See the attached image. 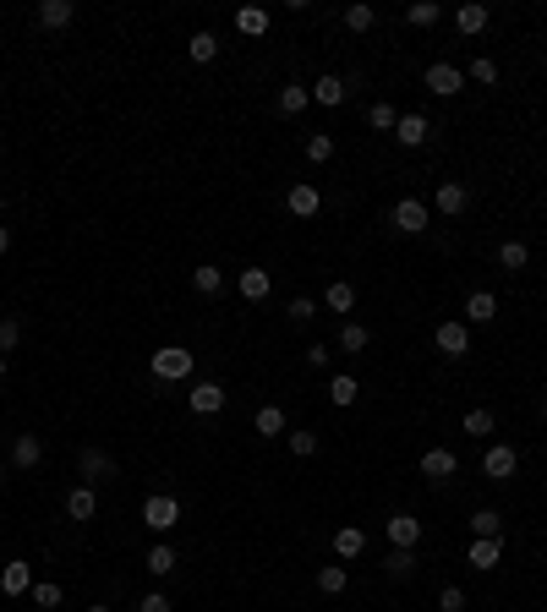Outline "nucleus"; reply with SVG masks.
I'll return each mask as SVG.
<instances>
[{
    "instance_id": "obj_1",
    "label": "nucleus",
    "mask_w": 547,
    "mask_h": 612,
    "mask_svg": "<svg viewBox=\"0 0 547 612\" xmlns=\"http://www.w3.org/2000/svg\"><path fill=\"white\" fill-rule=\"evenodd\" d=\"M148 372H153L159 383H186L191 372H198V356L181 350V345H159L153 356H148Z\"/></svg>"
},
{
    "instance_id": "obj_2",
    "label": "nucleus",
    "mask_w": 547,
    "mask_h": 612,
    "mask_svg": "<svg viewBox=\"0 0 547 612\" xmlns=\"http://www.w3.org/2000/svg\"><path fill=\"white\" fill-rule=\"evenodd\" d=\"M143 525H148V531H176V525H181V503H176L170 492L143 498Z\"/></svg>"
},
{
    "instance_id": "obj_3",
    "label": "nucleus",
    "mask_w": 547,
    "mask_h": 612,
    "mask_svg": "<svg viewBox=\"0 0 547 612\" xmlns=\"http://www.w3.org/2000/svg\"><path fill=\"white\" fill-rule=\"evenodd\" d=\"M433 345H438V356H449V361H460V356H471V329L460 323V317H449V323H438V334H433Z\"/></svg>"
},
{
    "instance_id": "obj_4",
    "label": "nucleus",
    "mask_w": 547,
    "mask_h": 612,
    "mask_svg": "<svg viewBox=\"0 0 547 612\" xmlns=\"http://www.w3.org/2000/svg\"><path fill=\"white\" fill-rule=\"evenodd\" d=\"M77 470H82L88 487H99V481H115V476H121V465L105 454V448H82V454H77Z\"/></svg>"
},
{
    "instance_id": "obj_5",
    "label": "nucleus",
    "mask_w": 547,
    "mask_h": 612,
    "mask_svg": "<svg viewBox=\"0 0 547 612\" xmlns=\"http://www.w3.org/2000/svg\"><path fill=\"white\" fill-rule=\"evenodd\" d=\"M422 82H427V93H438V99H455V93L465 88V72H460V66H449V60H433Z\"/></svg>"
},
{
    "instance_id": "obj_6",
    "label": "nucleus",
    "mask_w": 547,
    "mask_h": 612,
    "mask_svg": "<svg viewBox=\"0 0 547 612\" xmlns=\"http://www.w3.org/2000/svg\"><path fill=\"white\" fill-rule=\"evenodd\" d=\"M422 476L433 481V487H443V481H455V476H460V460H455V448H427V454H422Z\"/></svg>"
},
{
    "instance_id": "obj_7",
    "label": "nucleus",
    "mask_w": 547,
    "mask_h": 612,
    "mask_svg": "<svg viewBox=\"0 0 547 612\" xmlns=\"http://www.w3.org/2000/svg\"><path fill=\"white\" fill-rule=\"evenodd\" d=\"M514 470H520V454H514L509 443H493L488 454H481V476H488V481H509Z\"/></svg>"
},
{
    "instance_id": "obj_8",
    "label": "nucleus",
    "mask_w": 547,
    "mask_h": 612,
    "mask_svg": "<svg viewBox=\"0 0 547 612\" xmlns=\"http://www.w3.org/2000/svg\"><path fill=\"white\" fill-rule=\"evenodd\" d=\"M389 219H395V230H400V236H422L427 224H433V219H427V203H416V198L395 203V213H389Z\"/></svg>"
},
{
    "instance_id": "obj_9",
    "label": "nucleus",
    "mask_w": 547,
    "mask_h": 612,
    "mask_svg": "<svg viewBox=\"0 0 547 612\" xmlns=\"http://www.w3.org/2000/svg\"><path fill=\"white\" fill-rule=\"evenodd\" d=\"M224 399H231V394H224L219 383H208V377H203V383H191V389H186V405L198 410V415H219V410H224Z\"/></svg>"
},
{
    "instance_id": "obj_10",
    "label": "nucleus",
    "mask_w": 547,
    "mask_h": 612,
    "mask_svg": "<svg viewBox=\"0 0 547 612\" xmlns=\"http://www.w3.org/2000/svg\"><path fill=\"white\" fill-rule=\"evenodd\" d=\"M395 137H400V148H422V143L433 137V120L416 115V110H405V115L395 120Z\"/></svg>"
},
{
    "instance_id": "obj_11",
    "label": "nucleus",
    "mask_w": 547,
    "mask_h": 612,
    "mask_svg": "<svg viewBox=\"0 0 547 612\" xmlns=\"http://www.w3.org/2000/svg\"><path fill=\"white\" fill-rule=\"evenodd\" d=\"M383 536H389V546H410V553H416V541H422V520H416V514H389Z\"/></svg>"
},
{
    "instance_id": "obj_12",
    "label": "nucleus",
    "mask_w": 547,
    "mask_h": 612,
    "mask_svg": "<svg viewBox=\"0 0 547 612\" xmlns=\"http://www.w3.org/2000/svg\"><path fill=\"white\" fill-rule=\"evenodd\" d=\"M433 203H438V213H443V219H460V213L471 208V191H465L460 181H443V186H438V198H433Z\"/></svg>"
},
{
    "instance_id": "obj_13",
    "label": "nucleus",
    "mask_w": 547,
    "mask_h": 612,
    "mask_svg": "<svg viewBox=\"0 0 547 612\" xmlns=\"http://www.w3.org/2000/svg\"><path fill=\"white\" fill-rule=\"evenodd\" d=\"M362 553H367V531L362 525H340L334 531V558L350 563V558H362Z\"/></svg>"
},
{
    "instance_id": "obj_14",
    "label": "nucleus",
    "mask_w": 547,
    "mask_h": 612,
    "mask_svg": "<svg viewBox=\"0 0 547 612\" xmlns=\"http://www.w3.org/2000/svg\"><path fill=\"white\" fill-rule=\"evenodd\" d=\"M493 317H498V296H493V290H471L460 323H493Z\"/></svg>"
},
{
    "instance_id": "obj_15",
    "label": "nucleus",
    "mask_w": 547,
    "mask_h": 612,
    "mask_svg": "<svg viewBox=\"0 0 547 612\" xmlns=\"http://www.w3.org/2000/svg\"><path fill=\"white\" fill-rule=\"evenodd\" d=\"M66 514H72L77 525H88L93 514H99V487H88V481H82V487H72V498H66Z\"/></svg>"
},
{
    "instance_id": "obj_16",
    "label": "nucleus",
    "mask_w": 547,
    "mask_h": 612,
    "mask_svg": "<svg viewBox=\"0 0 547 612\" xmlns=\"http://www.w3.org/2000/svg\"><path fill=\"white\" fill-rule=\"evenodd\" d=\"M0 591H6V596H27V591H34V569H27L22 558H12L6 569H0Z\"/></svg>"
},
{
    "instance_id": "obj_17",
    "label": "nucleus",
    "mask_w": 547,
    "mask_h": 612,
    "mask_svg": "<svg viewBox=\"0 0 547 612\" xmlns=\"http://www.w3.org/2000/svg\"><path fill=\"white\" fill-rule=\"evenodd\" d=\"M471 569H481V574H493L498 563H504V536H493V541H471Z\"/></svg>"
},
{
    "instance_id": "obj_18",
    "label": "nucleus",
    "mask_w": 547,
    "mask_h": 612,
    "mask_svg": "<svg viewBox=\"0 0 547 612\" xmlns=\"http://www.w3.org/2000/svg\"><path fill=\"white\" fill-rule=\"evenodd\" d=\"M324 312H334V317H350V312H356V284L334 279V284L324 290Z\"/></svg>"
},
{
    "instance_id": "obj_19",
    "label": "nucleus",
    "mask_w": 547,
    "mask_h": 612,
    "mask_svg": "<svg viewBox=\"0 0 547 612\" xmlns=\"http://www.w3.org/2000/svg\"><path fill=\"white\" fill-rule=\"evenodd\" d=\"M72 17H77V6H72V0H39V22L50 27V34L72 27Z\"/></svg>"
},
{
    "instance_id": "obj_20",
    "label": "nucleus",
    "mask_w": 547,
    "mask_h": 612,
    "mask_svg": "<svg viewBox=\"0 0 547 612\" xmlns=\"http://www.w3.org/2000/svg\"><path fill=\"white\" fill-rule=\"evenodd\" d=\"M39 460H44V443H39L34 432H22V438H12V465H17V470H34Z\"/></svg>"
},
{
    "instance_id": "obj_21",
    "label": "nucleus",
    "mask_w": 547,
    "mask_h": 612,
    "mask_svg": "<svg viewBox=\"0 0 547 612\" xmlns=\"http://www.w3.org/2000/svg\"><path fill=\"white\" fill-rule=\"evenodd\" d=\"M236 290H241V301H263L269 290H274V279H269V268H241Z\"/></svg>"
},
{
    "instance_id": "obj_22",
    "label": "nucleus",
    "mask_w": 547,
    "mask_h": 612,
    "mask_svg": "<svg viewBox=\"0 0 547 612\" xmlns=\"http://www.w3.org/2000/svg\"><path fill=\"white\" fill-rule=\"evenodd\" d=\"M285 208H291L296 219H312L317 208H324V198H317V186H307V181H301V186H291V198H285Z\"/></svg>"
},
{
    "instance_id": "obj_23",
    "label": "nucleus",
    "mask_w": 547,
    "mask_h": 612,
    "mask_svg": "<svg viewBox=\"0 0 547 612\" xmlns=\"http://www.w3.org/2000/svg\"><path fill=\"white\" fill-rule=\"evenodd\" d=\"M345 93H350V82H345V77H317V82H312V99L324 105V110L345 105Z\"/></svg>"
},
{
    "instance_id": "obj_24",
    "label": "nucleus",
    "mask_w": 547,
    "mask_h": 612,
    "mask_svg": "<svg viewBox=\"0 0 547 612\" xmlns=\"http://www.w3.org/2000/svg\"><path fill=\"white\" fill-rule=\"evenodd\" d=\"M329 399H334L340 410H350V405L362 399V383L350 377V372H334V377H329Z\"/></svg>"
},
{
    "instance_id": "obj_25",
    "label": "nucleus",
    "mask_w": 547,
    "mask_h": 612,
    "mask_svg": "<svg viewBox=\"0 0 547 612\" xmlns=\"http://www.w3.org/2000/svg\"><path fill=\"white\" fill-rule=\"evenodd\" d=\"M307 105H312V88L307 82H285L279 88V115H301Z\"/></svg>"
},
{
    "instance_id": "obj_26",
    "label": "nucleus",
    "mask_w": 547,
    "mask_h": 612,
    "mask_svg": "<svg viewBox=\"0 0 547 612\" xmlns=\"http://www.w3.org/2000/svg\"><path fill=\"white\" fill-rule=\"evenodd\" d=\"M471 536H476V541L504 536V514H498V508H476V514H471Z\"/></svg>"
},
{
    "instance_id": "obj_27",
    "label": "nucleus",
    "mask_w": 547,
    "mask_h": 612,
    "mask_svg": "<svg viewBox=\"0 0 547 612\" xmlns=\"http://www.w3.org/2000/svg\"><path fill=\"white\" fill-rule=\"evenodd\" d=\"M191 290H198V296H219V290H224V268L198 263V268H191Z\"/></svg>"
},
{
    "instance_id": "obj_28",
    "label": "nucleus",
    "mask_w": 547,
    "mask_h": 612,
    "mask_svg": "<svg viewBox=\"0 0 547 612\" xmlns=\"http://www.w3.org/2000/svg\"><path fill=\"white\" fill-rule=\"evenodd\" d=\"M176 546H165V541H159V546H148V558H143V569L148 574H159V579H165V574H176Z\"/></svg>"
},
{
    "instance_id": "obj_29",
    "label": "nucleus",
    "mask_w": 547,
    "mask_h": 612,
    "mask_svg": "<svg viewBox=\"0 0 547 612\" xmlns=\"http://www.w3.org/2000/svg\"><path fill=\"white\" fill-rule=\"evenodd\" d=\"M383 574H389V579H416V553H410V546H395V553L383 558Z\"/></svg>"
},
{
    "instance_id": "obj_30",
    "label": "nucleus",
    "mask_w": 547,
    "mask_h": 612,
    "mask_svg": "<svg viewBox=\"0 0 547 612\" xmlns=\"http://www.w3.org/2000/svg\"><path fill=\"white\" fill-rule=\"evenodd\" d=\"M257 432H263V438H285V432H291V422H285V410L279 405H263V410H257V422H252Z\"/></svg>"
},
{
    "instance_id": "obj_31",
    "label": "nucleus",
    "mask_w": 547,
    "mask_h": 612,
    "mask_svg": "<svg viewBox=\"0 0 547 612\" xmlns=\"http://www.w3.org/2000/svg\"><path fill=\"white\" fill-rule=\"evenodd\" d=\"M488 17H493V12H488V6H476V0H471V6H460V12H455V27H460V34L471 39V34H481V27H488Z\"/></svg>"
},
{
    "instance_id": "obj_32",
    "label": "nucleus",
    "mask_w": 547,
    "mask_h": 612,
    "mask_svg": "<svg viewBox=\"0 0 547 612\" xmlns=\"http://www.w3.org/2000/svg\"><path fill=\"white\" fill-rule=\"evenodd\" d=\"M526 263H531L526 241H504V246H498V268H504V274H520Z\"/></svg>"
},
{
    "instance_id": "obj_33",
    "label": "nucleus",
    "mask_w": 547,
    "mask_h": 612,
    "mask_svg": "<svg viewBox=\"0 0 547 612\" xmlns=\"http://www.w3.org/2000/svg\"><path fill=\"white\" fill-rule=\"evenodd\" d=\"M350 585V574H345V563H324V569H317V591H324V596H340Z\"/></svg>"
},
{
    "instance_id": "obj_34",
    "label": "nucleus",
    "mask_w": 547,
    "mask_h": 612,
    "mask_svg": "<svg viewBox=\"0 0 547 612\" xmlns=\"http://www.w3.org/2000/svg\"><path fill=\"white\" fill-rule=\"evenodd\" d=\"M186 55H191V60H198V66H208V60L219 55V39H214V34H208V27H203V34H191V39H186Z\"/></svg>"
},
{
    "instance_id": "obj_35",
    "label": "nucleus",
    "mask_w": 547,
    "mask_h": 612,
    "mask_svg": "<svg viewBox=\"0 0 547 612\" xmlns=\"http://www.w3.org/2000/svg\"><path fill=\"white\" fill-rule=\"evenodd\" d=\"M27 596H34V607H44V612H55L60 601H66V591H60L55 579H34V591H27Z\"/></svg>"
},
{
    "instance_id": "obj_36",
    "label": "nucleus",
    "mask_w": 547,
    "mask_h": 612,
    "mask_svg": "<svg viewBox=\"0 0 547 612\" xmlns=\"http://www.w3.org/2000/svg\"><path fill=\"white\" fill-rule=\"evenodd\" d=\"M438 17H443L438 0H416V6H405V22H410V27H433Z\"/></svg>"
},
{
    "instance_id": "obj_37",
    "label": "nucleus",
    "mask_w": 547,
    "mask_h": 612,
    "mask_svg": "<svg viewBox=\"0 0 547 612\" xmlns=\"http://www.w3.org/2000/svg\"><path fill=\"white\" fill-rule=\"evenodd\" d=\"M301 153L312 159V165H329V159H334V137H329V132H312V137L301 143Z\"/></svg>"
},
{
    "instance_id": "obj_38",
    "label": "nucleus",
    "mask_w": 547,
    "mask_h": 612,
    "mask_svg": "<svg viewBox=\"0 0 547 612\" xmlns=\"http://www.w3.org/2000/svg\"><path fill=\"white\" fill-rule=\"evenodd\" d=\"M367 345H372V334H367L362 323H350V317H345V329H340V350H350V356H362Z\"/></svg>"
},
{
    "instance_id": "obj_39",
    "label": "nucleus",
    "mask_w": 547,
    "mask_h": 612,
    "mask_svg": "<svg viewBox=\"0 0 547 612\" xmlns=\"http://www.w3.org/2000/svg\"><path fill=\"white\" fill-rule=\"evenodd\" d=\"M236 27H241V34H252V39H257V34H263V27H269V12H263V6H241V12H236Z\"/></svg>"
},
{
    "instance_id": "obj_40",
    "label": "nucleus",
    "mask_w": 547,
    "mask_h": 612,
    "mask_svg": "<svg viewBox=\"0 0 547 612\" xmlns=\"http://www.w3.org/2000/svg\"><path fill=\"white\" fill-rule=\"evenodd\" d=\"M395 120H400L395 105H372V110H367V126H372V132H395Z\"/></svg>"
},
{
    "instance_id": "obj_41",
    "label": "nucleus",
    "mask_w": 547,
    "mask_h": 612,
    "mask_svg": "<svg viewBox=\"0 0 547 612\" xmlns=\"http://www.w3.org/2000/svg\"><path fill=\"white\" fill-rule=\"evenodd\" d=\"M372 22H378V12H372V6H345V27H350V34H367Z\"/></svg>"
},
{
    "instance_id": "obj_42",
    "label": "nucleus",
    "mask_w": 547,
    "mask_h": 612,
    "mask_svg": "<svg viewBox=\"0 0 547 612\" xmlns=\"http://www.w3.org/2000/svg\"><path fill=\"white\" fill-rule=\"evenodd\" d=\"M17 345H22V323L17 317H0V356H12Z\"/></svg>"
},
{
    "instance_id": "obj_43",
    "label": "nucleus",
    "mask_w": 547,
    "mask_h": 612,
    "mask_svg": "<svg viewBox=\"0 0 547 612\" xmlns=\"http://www.w3.org/2000/svg\"><path fill=\"white\" fill-rule=\"evenodd\" d=\"M285 312H291V323H312V317H317V312H324V306H317L312 296H296V301H291V306H285Z\"/></svg>"
},
{
    "instance_id": "obj_44",
    "label": "nucleus",
    "mask_w": 547,
    "mask_h": 612,
    "mask_svg": "<svg viewBox=\"0 0 547 612\" xmlns=\"http://www.w3.org/2000/svg\"><path fill=\"white\" fill-rule=\"evenodd\" d=\"M465 432L471 438H493V410H471L465 415Z\"/></svg>"
},
{
    "instance_id": "obj_45",
    "label": "nucleus",
    "mask_w": 547,
    "mask_h": 612,
    "mask_svg": "<svg viewBox=\"0 0 547 612\" xmlns=\"http://www.w3.org/2000/svg\"><path fill=\"white\" fill-rule=\"evenodd\" d=\"M465 77H471V82H488V88H493V82H498V66H493V60H488V55H476Z\"/></svg>"
},
{
    "instance_id": "obj_46",
    "label": "nucleus",
    "mask_w": 547,
    "mask_h": 612,
    "mask_svg": "<svg viewBox=\"0 0 547 612\" xmlns=\"http://www.w3.org/2000/svg\"><path fill=\"white\" fill-rule=\"evenodd\" d=\"M285 438H291V454H301V460L317 454V432H285Z\"/></svg>"
},
{
    "instance_id": "obj_47",
    "label": "nucleus",
    "mask_w": 547,
    "mask_h": 612,
    "mask_svg": "<svg viewBox=\"0 0 547 612\" xmlns=\"http://www.w3.org/2000/svg\"><path fill=\"white\" fill-rule=\"evenodd\" d=\"M301 356H307V367H312V372H324V367L334 361V350H329V345H307Z\"/></svg>"
},
{
    "instance_id": "obj_48",
    "label": "nucleus",
    "mask_w": 547,
    "mask_h": 612,
    "mask_svg": "<svg viewBox=\"0 0 547 612\" xmlns=\"http://www.w3.org/2000/svg\"><path fill=\"white\" fill-rule=\"evenodd\" d=\"M438 607H443V612H465V591H460V585H443V591H438Z\"/></svg>"
},
{
    "instance_id": "obj_49",
    "label": "nucleus",
    "mask_w": 547,
    "mask_h": 612,
    "mask_svg": "<svg viewBox=\"0 0 547 612\" xmlns=\"http://www.w3.org/2000/svg\"><path fill=\"white\" fill-rule=\"evenodd\" d=\"M137 612H170V596H159V591H153V596L137 601Z\"/></svg>"
},
{
    "instance_id": "obj_50",
    "label": "nucleus",
    "mask_w": 547,
    "mask_h": 612,
    "mask_svg": "<svg viewBox=\"0 0 547 612\" xmlns=\"http://www.w3.org/2000/svg\"><path fill=\"white\" fill-rule=\"evenodd\" d=\"M0 252H12V230H6V224H0Z\"/></svg>"
},
{
    "instance_id": "obj_51",
    "label": "nucleus",
    "mask_w": 547,
    "mask_h": 612,
    "mask_svg": "<svg viewBox=\"0 0 547 612\" xmlns=\"http://www.w3.org/2000/svg\"><path fill=\"white\" fill-rule=\"evenodd\" d=\"M0 487H6V465H0Z\"/></svg>"
},
{
    "instance_id": "obj_52",
    "label": "nucleus",
    "mask_w": 547,
    "mask_h": 612,
    "mask_svg": "<svg viewBox=\"0 0 547 612\" xmlns=\"http://www.w3.org/2000/svg\"><path fill=\"white\" fill-rule=\"evenodd\" d=\"M0 377H6V356H0Z\"/></svg>"
},
{
    "instance_id": "obj_53",
    "label": "nucleus",
    "mask_w": 547,
    "mask_h": 612,
    "mask_svg": "<svg viewBox=\"0 0 547 612\" xmlns=\"http://www.w3.org/2000/svg\"><path fill=\"white\" fill-rule=\"evenodd\" d=\"M88 612H110V607H88Z\"/></svg>"
},
{
    "instance_id": "obj_54",
    "label": "nucleus",
    "mask_w": 547,
    "mask_h": 612,
    "mask_svg": "<svg viewBox=\"0 0 547 612\" xmlns=\"http://www.w3.org/2000/svg\"><path fill=\"white\" fill-rule=\"evenodd\" d=\"M542 415H547V399H542Z\"/></svg>"
},
{
    "instance_id": "obj_55",
    "label": "nucleus",
    "mask_w": 547,
    "mask_h": 612,
    "mask_svg": "<svg viewBox=\"0 0 547 612\" xmlns=\"http://www.w3.org/2000/svg\"><path fill=\"white\" fill-rule=\"evenodd\" d=\"M542 454H547V443H542Z\"/></svg>"
},
{
    "instance_id": "obj_56",
    "label": "nucleus",
    "mask_w": 547,
    "mask_h": 612,
    "mask_svg": "<svg viewBox=\"0 0 547 612\" xmlns=\"http://www.w3.org/2000/svg\"><path fill=\"white\" fill-rule=\"evenodd\" d=\"M0 208H6V203H0Z\"/></svg>"
}]
</instances>
